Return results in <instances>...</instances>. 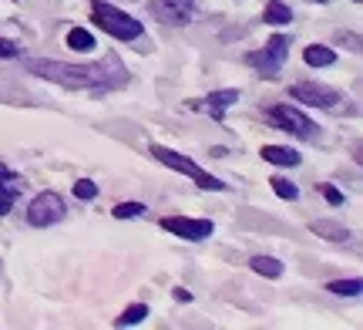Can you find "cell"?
Wrapping results in <instances>:
<instances>
[{"label":"cell","mask_w":363,"mask_h":330,"mask_svg":"<svg viewBox=\"0 0 363 330\" xmlns=\"http://www.w3.org/2000/svg\"><path fill=\"white\" fill-rule=\"evenodd\" d=\"M27 71L44 81L65 84V88H121L128 81V71L118 61V54H104L94 65H65V61L30 57Z\"/></svg>","instance_id":"obj_1"},{"label":"cell","mask_w":363,"mask_h":330,"mask_svg":"<svg viewBox=\"0 0 363 330\" xmlns=\"http://www.w3.org/2000/svg\"><path fill=\"white\" fill-rule=\"evenodd\" d=\"M91 17H94V24L101 27L104 34H111L118 40H138L142 38V24L131 17V13L118 11L111 4H104V0H94L91 4Z\"/></svg>","instance_id":"obj_2"},{"label":"cell","mask_w":363,"mask_h":330,"mask_svg":"<svg viewBox=\"0 0 363 330\" xmlns=\"http://www.w3.org/2000/svg\"><path fill=\"white\" fill-rule=\"evenodd\" d=\"M152 155H155L162 165H169V169H175V172H182V175H189L199 189H206V192H222L225 189V182H219L216 175H208L206 169H199L192 159H185V155H179V152H172V148H165V145H152Z\"/></svg>","instance_id":"obj_3"},{"label":"cell","mask_w":363,"mask_h":330,"mask_svg":"<svg viewBox=\"0 0 363 330\" xmlns=\"http://www.w3.org/2000/svg\"><path fill=\"white\" fill-rule=\"evenodd\" d=\"M286 57H289V38L276 34V38H269V44H266L262 51L246 54V65L256 67V71H262L266 78H276V75L283 71Z\"/></svg>","instance_id":"obj_4"},{"label":"cell","mask_w":363,"mask_h":330,"mask_svg":"<svg viewBox=\"0 0 363 330\" xmlns=\"http://www.w3.org/2000/svg\"><path fill=\"white\" fill-rule=\"evenodd\" d=\"M65 199L57 196V192H40V196L30 199V206H27V223L44 229V226H54L65 219Z\"/></svg>","instance_id":"obj_5"},{"label":"cell","mask_w":363,"mask_h":330,"mask_svg":"<svg viewBox=\"0 0 363 330\" xmlns=\"http://www.w3.org/2000/svg\"><path fill=\"white\" fill-rule=\"evenodd\" d=\"M289 94H293V101H303L310 108H323V111H337L343 105L340 92L326 88V84H316V81H299V84L289 88Z\"/></svg>","instance_id":"obj_6"},{"label":"cell","mask_w":363,"mask_h":330,"mask_svg":"<svg viewBox=\"0 0 363 330\" xmlns=\"http://www.w3.org/2000/svg\"><path fill=\"white\" fill-rule=\"evenodd\" d=\"M269 121L276 125V128H283V132H289V135H296V138H316V125H313L299 108H293V105H276V108H269Z\"/></svg>","instance_id":"obj_7"},{"label":"cell","mask_w":363,"mask_h":330,"mask_svg":"<svg viewBox=\"0 0 363 330\" xmlns=\"http://www.w3.org/2000/svg\"><path fill=\"white\" fill-rule=\"evenodd\" d=\"M162 229L172 233L179 239H189V243H199V239H208L212 236V219H189V216H165L162 219Z\"/></svg>","instance_id":"obj_8"},{"label":"cell","mask_w":363,"mask_h":330,"mask_svg":"<svg viewBox=\"0 0 363 330\" xmlns=\"http://www.w3.org/2000/svg\"><path fill=\"white\" fill-rule=\"evenodd\" d=\"M195 7H199V0H152L148 4V11L155 13L162 24H172V27L189 24L195 17Z\"/></svg>","instance_id":"obj_9"},{"label":"cell","mask_w":363,"mask_h":330,"mask_svg":"<svg viewBox=\"0 0 363 330\" xmlns=\"http://www.w3.org/2000/svg\"><path fill=\"white\" fill-rule=\"evenodd\" d=\"M239 101V92L235 88H225V92H212L206 98V108H208V115L216 121H225V111H229V105H235Z\"/></svg>","instance_id":"obj_10"},{"label":"cell","mask_w":363,"mask_h":330,"mask_svg":"<svg viewBox=\"0 0 363 330\" xmlns=\"http://www.w3.org/2000/svg\"><path fill=\"white\" fill-rule=\"evenodd\" d=\"M262 159L269 162V165H283V169H296L299 165V155L286 145H266L262 148Z\"/></svg>","instance_id":"obj_11"},{"label":"cell","mask_w":363,"mask_h":330,"mask_svg":"<svg viewBox=\"0 0 363 330\" xmlns=\"http://www.w3.org/2000/svg\"><path fill=\"white\" fill-rule=\"evenodd\" d=\"M303 61L310 67H330L333 61H337V54H333V48H323V44H310L306 51H303Z\"/></svg>","instance_id":"obj_12"},{"label":"cell","mask_w":363,"mask_h":330,"mask_svg":"<svg viewBox=\"0 0 363 330\" xmlns=\"http://www.w3.org/2000/svg\"><path fill=\"white\" fill-rule=\"evenodd\" d=\"M313 233H316V236H323V239H330V243H347V239H350V229H347V226L326 223V219L313 223Z\"/></svg>","instance_id":"obj_13"},{"label":"cell","mask_w":363,"mask_h":330,"mask_svg":"<svg viewBox=\"0 0 363 330\" xmlns=\"http://www.w3.org/2000/svg\"><path fill=\"white\" fill-rule=\"evenodd\" d=\"M252 270L259 273V277H266V280H279L283 277V263L276 260V256H252Z\"/></svg>","instance_id":"obj_14"},{"label":"cell","mask_w":363,"mask_h":330,"mask_svg":"<svg viewBox=\"0 0 363 330\" xmlns=\"http://www.w3.org/2000/svg\"><path fill=\"white\" fill-rule=\"evenodd\" d=\"M148 317V307L145 304H135L128 310H121V317H115V327H135V324H142Z\"/></svg>","instance_id":"obj_15"},{"label":"cell","mask_w":363,"mask_h":330,"mask_svg":"<svg viewBox=\"0 0 363 330\" xmlns=\"http://www.w3.org/2000/svg\"><path fill=\"white\" fill-rule=\"evenodd\" d=\"M262 17H266L269 24H289V21H293V11H289L286 4H279V0H272V4H266Z\"/></svg>","instance_id":"obj_16"},{"label":"cell","mask_w":363,"mask_h":330,"mask_svg":"<svg viewBox=\"0 0 363 330\" xmlns=\"http://www.w3.org/2000/svg\"><path fill=\"white\" fill-rule=\"evenodd\" d=\"M326 290L337 293V297H360L363 283L357 277H353V280H333V283H326Z\"/></svg>","instance_id":"obj_17"},{"label":"cell","mask_w":363,"mask_h":330,"mask_svg":"<svg viewBox=\"0 0 363 330\" xmlns=\"http://www.w3.org/2000/svg\"><path fill=\"white\" fill-rule=\"evenodd\" d=\"M67 48H74V51H91V48H94V38H91V31H84V27H74V31H67Z\"/></svg>","instance_id":"obj_18"},{"label":"cell","mask_w":363,"mask_h":330,"mask_svg":"<svg viewBox=\"0 0 363 330\" xmlns=\"http://www.w3.org/2000/svg\"><path fill=\"white\" fill-rule=\"evenodd\" d=\"M269 182H272V192H276L279 199H286V202H296L299 199V189L289 182V179H283V175H276V179H269Z\"/></svg>","instance_id":"obj_19"},{"label":"cell","mask_w":363,"mask_h":330,"mask_svg":"<svg viewBox=\"0 0 363 330\" xmlns=\"http://www.w3.org/2000/svg\"><path fill=\"white\" fill-rule=\"evenodd\" d=\"M111 212H115V219H138V216H145V206L142 202H121Z\"/></svg>","instance_id":"obj_20"},{"label":"cell","mask_w":363,"mask_h":330,"mask_svg":"<svg viewBox=\"0 0 363 330\" xmlns=\"http://www.w3.org/2000/svg\"><path fill=\"white\" fill-rule=\"evenodd\" d=\"M21 192V185H0V216H7L13 209V199Z\"/></svg>","instance_id":"obj_21"},{"label":"cell","mask_w":363,"mask_h":330,"mask_svg":"<svg viewBox=\"0 0 363 330\" xmlns=\"http://www.w3.org/2000/svg\"><path fill=\"white\" fill-rule=\"evenodd\" d=\"M74 196H78V199H84V202H88V199H94V196H98V185L91 182V179H78V182H74Z\"/></svg>","instance_id":"obj_22"},{"label":"cell","mask_w":363,"mask_h":330,"mask_svg":"<svg viewBox=\"0 0 363 330\" xmlns=\"http://www.w3.org/2000/svg\"><path fill=\"white\" fill-rule=\"evenodd\" d=\"M320 192H323L326 196V202H330V206H343V192H340V189H333V185H320Z\"/></svg>","instance_id":"obj_23"},{"label":"cell","mask_w":363,"mask_h":330,"mask_svg":"<svg viewBox=\"0 0 363 330\" xmlns=\"http://www.w3.org/2000/svg\"><path fill=\"white\" fill-rule=\"evenodd\" d=\"M0 57H21V48L13 40H4L0 38Z\"/></svg>","instance_id":"obj_24"},{"label":"cell","mask_w":363,"mask_h":330,"mask_svg":"<svg viewBox=\"0 0 363 330\" xmlns=\"http://www.w3.org/2000/svg\"><path fill=\"white\" fill-rule=\"evenodd\" d=\"M21 182H24L21 175H13L7 165H0V185H21Z\"/></svg>","instance_id":"obj_25"},{"label":"cell","mask_w":363,"mask_h":330,"mask_svg":"<svg viewBox=\"0 0 363 330\" xmlns=\"http://www.w3.org/2000/svg\"><path fill=\"white\" fill-rule=\"evenodd\" d=\"M175 300H185V304H189V300H192V293H189V290H175Z\"/></svg>","instance_id":"obj_26"},{"label":"cell","mask_w":363,"mask_h":330,"mask_svg":"<svg viewBox=\"0 0 363 330\" xmlns=\"http://www.w3.org/2000/svg\"><path fill=\"white\" fill-rule=\"evenodd\" d=\"M313 4H330V0H313Z\"/></svg>","instance_id":"obj_27"},{"label":"cell","mask_w":363,"mask_h":330,"mask_svg":"<svg viewBox=\"0 0 363 330\" xmlns=\"http://www.w3.org/2000/svg\"><path fill=\"white\" fill-rule=\"evenodd\" d=\"M353 4H360V0H353Z\"/></svg>","instance_id":"obj_28"}]
</instances>
